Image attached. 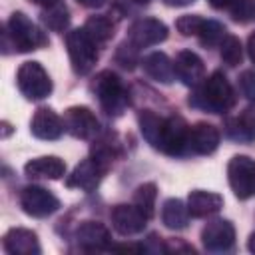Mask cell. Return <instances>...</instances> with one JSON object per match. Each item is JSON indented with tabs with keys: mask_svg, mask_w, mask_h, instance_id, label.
Segmentation results:
<instances>
[{
	"mask_svg": "<svg viewBox=\"0 0 255 255\" xmlns=\"http://www.w3.org/2000/svg\"><path fill=\"white\" fill-rule=\"evenodd\" d=\"M30 129L40 139H58L64 133V120L50 108H38L30 122Z\"/></svg>",
	"mask_w": 255,
	"mask_h": 255,
	"instance_id": "17",
	"label": "cell"
},
{
	"mask_svg": "<svg viewBox=\"0 0 255 255\" xmlns=\"http://www.w3.org/2000/svg\"><path fill=\"white\" fill-rule=\"evenodd\" d=\"M20 205L24 213L32 217H48L60 207V199L50 191L40 185H28L20 193Z\"/></svg>",
	"mask_w": 255,
	"mask_h": 255,
	"instance_id": "8",
	"label": "cell"
},
{
	"mask_svg": "<svg viewBox=\"0 0 255 255\" xmlns=\"http://www.w3.org/2000/svg\"><path fill=\"white\" fill-rule=\"evenodd\" d=\"M42 22L54 30V32H62L68 22H70V14H68V8L64 2H58L56 6H50V8H44L42 12Z\"/></svg>",
	"mask_w": 255,
	"mask_h": 255,
	"instance_id": "27",
	"label": "cell"
},
{
	"mask_svg": "<svg viewBox=\"0 0 255 255\" xmlns=\"http://www.w3.org/2000/svg\"><path fill=\"white\" fill-rule=\"evenodd\" d=\"M229 185L239 199H249L255 195V159L249 155H235L227 165Z\"/></svg>",
	"mask_w": 255,
	"mask_h": 255,
	"instance_id": "6",
	"label": "cell"
},
{
	"mask_svg": "<svg viewBox=\"0 0 255 255\" xmlns=\"http://www.w3.org/2000/svg\"><path fill=\"white\" fill-rule=\"evenodd\" d=\"M167 6H173V8H181V6H189L193 4L195 0H163Z\"/></svg>",
	"mask_w": 255,
	"mask_h": 255,
	"instance_id": "39",
	"label": "cell"
},
{
	"mask_svg": "<svg viewBox=\"0 0 255 255\" xmlns=\"http://www.w3.org/2000/svg\"><path fill=\"white\" fill-rule=\"evenodd\" d=\"M131 2H135V4H147L149 0H131Z\"/></svg>",
	"mask_w": 255,
	"mask_h": 255,
	"instance_id": "42",
	"label": "cell"
},
{
	"mask_svg": "<svg viewBox=\"0 0 255 255\" xmlns=\"http://www.w3.org/2000/svg\"><path fill=\"white\" fill-rule=\"evenodd\" d=\"M219 52H221V60H223L227 66H237V64H241L243 48H241L239 38L227 34V36L223 38V42L219 44Z\"/></svg>",
	"mask_w": 255,
	"mask_h": 255,
	"instance_id": "28",
	"label": "cell"
},
{
	"mask_svg": "<svg viewBox=\"0 0 255 255\" xmlns=\"http://www.w3.org/2000/svg\"><path fill=\"white\" fill-rule=\"evenodd\" d=\"M112 217V225L120 235H135L141 233L147 217L135 207V205H128V203H120L112 209L110 213Z\"/></svg>",
	"mask_w": 255,
	"mask_h": 255,
	"instance_id": "12",
	"label": "cell"
},
{
	"mask_svg": "<svg viewBox=\"0 0 255 255\" xmlns=\"http://www.w3.org/2000/svg\"><path fill=\"white\" fill-rule=\"evenodd\" d=\"M24 171L28 177H36V179H60L66 173V163L56 155H42L30 159L24 165Z\"/></svg>",
	"mask_w": 255,
	"mask_h": 255,
	"instance_id": "19",
	"label": "cell"
},
{
	"mask_svg": "<svg viewBox=\"0 0 255 255\" xmlns=\"http://www.w3.org/2000/svg\"><path fill=\"white\" fill-rule=\"evenodd\" d=\"M155 197H157L155 183H143L133 193V205L149 219L153 217V211H155Z\"/></svg>",
	"mask_w": 255,
	"mask_h": 255,
	"instance_id": "26",
	"label": "cell"
},
{
	"mask_svg": "<svg viewBox=\"0 0 255 255\" xmlns=\"http://www.w3.org/2000/svg\"><path fill=\"white\" fill-rule=\"evenodd\" d=\"M239 88L247 100L255 102V70H245L239 76Z\"/></svg>",
	"mask_w": 255,
	"mask_h": 255,
	"instance_id": "34",
	"label": "cell"
},
{
	"mask_svg": "<svg viewBox=\"0 0 255 255\" xmlns=\"http://www.w3.org/2000/svg\"><path fill=\"white\" fill-rule=\"evenodd\" d=\"M225 133L235 139V141H251L255 139V131L251 129V126L247 124V120L241 118H229L225 122Z\"/></svg>",
	"mask_w": 255,
	"mask_h": 255,
	"instance_id": "29",
	"label": "cell"
},
{
	"mask_svg": "<svg viewBox=\"0 0 255 255\" xmlns=\"http://www.w3.org/2000/svg\"><path fill=\"white\" fill-rule=\"evenodd\" d=\"M235 22H253L255 20V0H239L237 6L231 10Z\"/></svg>",
	"mask_w": 255,
	"mask_h": 255,
	"instance_id": "33",
	"label": "cell"
},
{
	"mask_svg": "<svg viewBox=\"0 0 255 255\" xmlns=\"http://www.w3.org/2000/svg\"><path fill=\"white\" fill-rule=\"evenodd\" d=\"M64 128L78 139H94L100 133V122L96 114L86 106H72L64 114Z\"/></svg>",
	"mask_w": 255,
	"mask_h": 255,
	"instance_id": "7",
	"label": "cell"
},
{
	"mask_svg": "<svg viewBox=\"0 0 255 255\" xmlns=\"http://www.w3.org/2000/svg\"><path fill=\"white\" fill-rule=\"evenodd\" d=\"M223 207V197L213 191L195 189L187 197V209L193 217H209Z\"/></svg>",
	"mask_w": 255,
	"mask_h": 255,
	"instance_id": "20",
	"label": "cell"
},
{
	"mask_svg": "<svg viewBox=\"0 0 255 255\" xmlns=\"http://www.w3.org/2000/svg\"><path fill=\"white\" fill-rule=\"evenodd\" d=\"M76 2L86 8H102L104 4H108V0H76Z\"/></svg>",
	"mask_w": 255,
	"mask_h": 255,
	"instance_id": "36",
	"label": "cell"
},
{
	"mask_svg": "<svg viewBox=\"0 0 255 255\" xmlns=\"http://www.w3.org/2000/svg\"><path fill=\"white\" fill-rule=\"evenodd\" d=\"M137 122H139L141 135L147 139V143H151L153 147H157V145H159V139H161V131H163L165 118L157 116L153 110H141V112L137 114Z\"/></svg>",
	"mask_w": 255,
	"mask_h": 255,
	"instance_id": "23",
	"label": "cell"
},
{
	"mask_svg": "<svg viewBox=\"0 0 255 255\" xmlns=\"http://www.w3.org/2000/svg\"><path fill=\"white\" fill-rule=\"evenodd\" d=\"M187 137H189L187 122L181 116H169L165 118L157 149H161L167 155H179L187 147Z\"/></svg>",
	"mask_w": 255,
	"mask_h": 255,
	"instance_id": "9",
	"label": "cell"
},
{
	"mask_svg": "<svg viewBox=\"0 0 255 255\" xmlns=\"http://www.w3.org/2000/svg\"><path fill=\"white\" fill-rule=\"evenodd\" d=\"M167 38V26L155 18H141L135 20L129 26L128 32V40L135 46V48H147V46H155L159 42H163Z\"/></svg>",
	"mask_w": 255,
	"mask_h": 255,
	"instance_id": "10",
	"label": "cell"
},
{
	"mask_svg": "<svg viewBox=\"0 0 255 255\" xmlns=\"http://www.w3.org/2000/svg\"><path fill=\"white\" fill-rule=\"evenodd\" d=\"M8 42L12 44L16 52H30V50H38L46 46L48 38L44 36L40 28H36V24L26 14L14 12L4 30V44Z\"/></svg>",
	"mask_w": 255,
	"mask_h": 255,
	"instance_id": "3",
	"label": "cell"
},
{
	"mask_svg": "<svg viewBox=\"0 0 255 255\" xmlns=\"http://www.w3.org/2000/svg\"><path fill=\"white\" fill-rule=\"evenodd\" d=\"M173 70H175V76H177L185 86H191V88H197V86L205 80V66H203V60H201L195 52H191V50H181V52L175 56Z\"/></svg>",
	"mask_w": 255,
	"mask_h": 255,
	"instance_id": "11",
	"label": "cell"
},
{
	"mask_svg": "<svg viewBox=\"0 0 255 255\" xmlns=\"http://www.w3.org/2000/svg\"><path fill=\"white\" fill-rule=\"evenodd\" d=\"M201 241L207 251H227L235 243V229L227 219H213L203 227Z\"/></svg>",
	"mask_w": 255,
	"mask_h": 255,
	"instance_id": "14",
	"label": "cell"
},
{
	"mask_svg": "<svg viewBox=\"0 0 255 255\" xmlns=\"http://www.w3.org/2000/svg\"><path fill=\"white\" fill-rule=\"evenodd\" d=\"M118 155H120V143H118L116 135H112V133H106V135L98 137V139L94 141V145H92V157H94L106 171L110 169L112 161H114Z\"/></svg>",
	"mask_w": 255,
	"mask_h": 255,
	"instance_id": "24",
	"label": "cell"
},
{
	"mask_svg": "<svg viewBox=\"0 0 255 255\" xmlns=\"http://www.w3.org/2000/svg\"><path fill=\"white\" fill-rule=\"evenodd\" d=\"M2 128H4L2 137H8V133H10V124H8V122H2Z\"/></svg>",
	"mask_w": 255,
	"mask_h": 255,
	"instance_id": "41",
	"label": "cell"
},
{
	"mask_svg": "<svg viewBox=\"0 0 255 255\" xmlns=\"http://www.w3.org/2000/svg\"><path fill=\"white\" fill-rule=\"evenodd\" d=\"M225 36H227L225 28L219 22H213V20H205V24L199 32V40H201L203 46H219Z\"/></svg>",
	"mask_w": 255,
	"mask_h": 255,
	"instance_id": "30",
	"label": "cell"
},
{
	"mask_svg": "<svg viewBox=\"0 0 255 255\" xmlns=\"http://www.w3.org/2000/svg\"><path fill=\"white\" fill-rule=\"evenodd\" d=\"M161 221L169 229H183V227H187V221H189V209H187V205L181 199H175V197L163 201Z\"/></svg>",
	"mask_w": 255,
	"mask_h": 255,
	"instance_id": "22",
	"label": "cell"
},
{
	"mask_svg": "<svg viewBox=\"0 0 255 255\" xmlns=\"http://www.w3.org/2000/svg\"><path fill=\"white\" fill-rule=\"evenodd\" d=\"M219 129L207 122H197L195 126L189 128V137H187V147L193 153L199 155H209L217 149L219 145Z\"/></svg>",
	"mask_w": 255,
	"mask_h": 255,
	"instance_id": "16",
	"label": "cell"
},
{
	"mask_svg": "<svg viewBox=\"0 0 255 255\" xmlns=\"http://www.w3.org/2000/svg\"><path fill=\"white\" fill-rule=\"evenodd\" d=\"M247 247H249V251L251 253H255V231L249 235V241H247Z\"/></svg>",
	"mask_w": 255,
	"mask_h": 255,
	"instance_id": "40",
	"label": "cell"
},
{
	"mask_svg": "<svg viewBox=\"0 0 255 255\" xmlns=\"http://www.w3.org/2000/svg\"><path fill=\"white\" fill-rule=\"evenodd\" d=\"M2 245H4V251L10 255H38L40 253V243H38L36 233L24 227L10 229L4 235Z\"/></svg>",
	"mask_w": 255,
	"mask_h": 255,
	"instance_id": "18",
	"label": "cell"
},
{
	"mask_svg": "<svg viewBox=\"0 0 255 255\" xmlns=\"http://www.w3.org/2000/svg\"><path fill=\"white\" fill-rule=\"evenodd\" d=\"M16 84L28 100H44L52 92V80L40 62H24L18 68Z\"/></svg>",
	"mask_w": 255,
	"mask_h": 255,
	"instance_id": "5",
	"label": "cell"
},
{
	"mask_svg": "<svg viewBox=\"0 0 255 255\" xmlns=\"http://www.w3.org/2000/svg\"><path fill=\"white\" fill-rule=\"evenodd\" d=\"M143 70L145 74L159 82V84H171L175 78V70H173V62L163 54V52H151L149 56L143 58Z\"/></svg>",
	"mask_w": 255,
	"mask_h": 255,
	"instance_id": "21",
	"label": "cell"
},
{
	"mask_svg": "<svg viewBox=\"0 0 255 255\" xmlns=\"http://www.w3.org/2000/svg\"><path fill=\"white\" fill-rule=\"evenodd\" d=\"M32 4H36V6H40L42 10L44 8H50V6H56L58 2H62V0H30Z\"/></svg>",
	"mask_w": 255,
	"mask_h": 255,
	"instance_id": "38",
	"label": "cell"
},
{
	"mask_svg": "<svg viewBox=\"0 0 255 255\" xmlns=\"http://www.w3.org/2000/svg\"><path fill=\"white\" fill-rule=\"evenodd\" d=\"M86 32L98 42V44H104L108 42L112 36H114V30H116V24L114 20L108 16V14H98V16H90L84 24Z\"/></svg>",
	"mask_w": 255,
	"mask_h": 255,
	"instance_id": "25",
	"label": "cell"
},
{
	"mask_svg": "<svg viewBox=\"0 0 255 255\" xmlns=\"http://www.w3.org/2000/svg\"><path fill=\"white\" fill-rule=\"evenodd\" d=\"M76 241L84 251H102L112 249L110 245V231L104 223L86 219L76 229Z\"/></svg>",
	"mask_w": 255,
	"mask_h": 255,
	"instance_id": "13",
	"label": "cell"
},
{
	"mask_svg": "<svg viewBox=\"0 0 255 255\" xmlns=\"http://www.w3.org/2000/svg\"><path fill=\"white\" fill-rule=\"evenodd\" d=\"M66 48L76 74H88L98 62V42L86 32V28H76L66 36Z\"/></svg>",
	"mask_w": 255,
	"mask_h": 255,
	"instance_id": "4",
	"label": "cell"
},
{
	"mask_svg": "<svg viewBox=\"0 0 255 255\" xmlns=\"http://www.w3.org/2000/svg\"><path fill=\"white\" fill-rule=\"evenodd\" d=\"M207 2H209L213 8H217V10H233L239 0H207Z\"/></svg>",
	"mask_w": 255,
	"mask_h": 255,
	"instance_id": "35",
	"label": "cell"
},
{
	"mask_svg": "<svg viewBox=\"0 0 255 255\" xmlns=\"http://www.w3.org/2000/svg\"><path fill=\"white\" fill-rule=\"evenodd\" d=\"M203 24H205V20L197 14H185V16H179L175 20V28L183 36H199Z\"/></svg>",
	"mask_w": 255,
	"mask_h": 255,
	"instance_id": "31",
	"label": "cell"
},
{
	"mask_svg": "<svg viewBox=\"0 0 255 255\" xmlns=\"http://www.w3.org/2000/svg\"><path fill=\"white\" fill-rule=\"evenodd\" d=\"M235 92L227 78L221 72H213L197 86L195 94L189 98V104L211 114H225L235 106Z\"/></svg>",
	"mask_w": 255,
	"mask_h": 255,
	"instance_id": "1",
	"label": "cell"
},
{
	"mask_svg": "<svg viewBox=\"0 0 255 255\" xmlns=\"http://www.w3.org/2000/svg\"><path fill=\"white\" fill-rule=\"evenodd\" d=\"M104 173H106V169L94 157H86L84 161H80L76 165V169L72 171V175L66 179V185L68 187L82 189V191H94L100 185Z\"/></svg>",
	"mask_w": 255,
	"mask_h": 255,
	"instance_id": "15",
	"label": "cell"
},
{
	"mask_svg": "<svg viewBox=\"0 0 255 255\" xmlns=\"http://www.w3.org/2000/svg\"><path fill=\"white\" fill-rule=\"evenodd\" d=\"M247 52H249L251 62L255 64V32H251V36L247 38Z\"/></svg>",
	"mask_w": 255,
	"mask_h": 255,
	"instance_id": "37",
	"label": "cell"
},
{
	"mask_svg": "<svg viewBox=\"0 0 255 255\" xmlns=\"http://www.w3.org/2000/svg\"><path fill=\"white\" fill-rule=\"evenodd\" d=\"M90 90L94 92V96L98 98L102 110L112 116V118H118L126 112L128 104H129V98H128V92L126 88L122 86V80L110 72V70H104L100 72L92 84H90Z\"/></svg>",
	"mask_w": 255,
	"mask_h": 255,
	"instance_id": "2",
	"label": "cell"
},
{
	"mask_svg": "<svg viewBox=\"0 0 255 255\" xmlns=\"http://www.w3.org/2000/svg\"><path fill=\"white\" fill-rule=\"evenodd\" d=\"M137 50H139V48H135L129 40L124 42V44L118 48V52H116V62H118L122 68H126V70H133L135 64L139 62V58H137Z\"/></svg>",
	"mask_w": 255,
	"mask_h": 255,
	"instance_id": "32",
	"label": "cell"
}]
</instances>
